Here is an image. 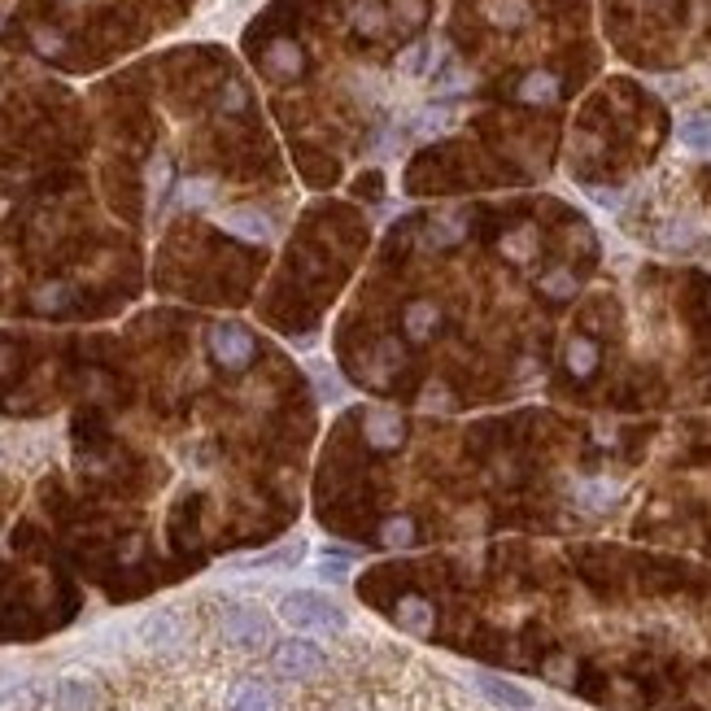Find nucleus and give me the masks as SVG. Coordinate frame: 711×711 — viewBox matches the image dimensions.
I'll return each instance as SVG.
<instances>
[{
  "instance_id": "f257e3e1",
  "label": "nucleus",
  "mask_w": 711,
  "mask_h": 711,
  "mask_svg": "<svg viewBox=\"0 0 711 711\" xmlns=\"http://www.w3.org/2000/svg\"><path fill=\"white\" fill-rule=\"evenodd\" d=\"M280 620L288 629L301 633H336L345 629V611L336 607L328 594H315V589H293V594L280 598Z\"/></svg>"
},
{
  "instance_id": "f03ea898",
  "label": "nucleus",
  "mask_w": 711,
  "mask_h": 711,
  "mask_svg": "<svg viewBox=\"0 0 711 711\" xmlns=\"http://www.w3.org/2000/svg\"><path fill=\"white\" fill-rule=\"evenodd\" d=\"M271 664L288 681H310V677H319L323 672L328 655H323V646H315L310 637H288V642H280L271 650Z\"/></svg>"
},
{
  "instance_id": "7ed1b4c3",
  "label": "nucleus",
  "mask_w": 711,
  "mask_h": 711,
  "mask_svg": "<svg viewBox=\"0 0 711 711\" xmlns=\"http://www.w3.org/2000/svg\"><path fill=\"white\" fill-rule=\"evenodd\" d=\"M223 637H227L232 646H240V650L267 646V637H271L267 611H258V607H232V611L223 616Z\"/></svg>"
},
{
  "instance_id": "20e7f679",
  "label": "nucleus",
  "mask_w": 711,
  "mask_h": 711,
  "mask_svg": "<svg viewBox=\"0 0 711 711\" xmlns=\"http://www.w3.org/2000/svg\"><path fill=\"white\" fill-rule=\"evenodd\" d=\"M210 349L223 367L240 371L253 358V336H249V328H240V323H219V328L210 332Z\"/></svg>"
},
{
  "instance_id": "39448f33",
  "label": "nucleus",
  "mask_w": 711,
  "mask_h": 711,
  "mask_svg": "<svg viewBox=\"0 0 711 711\" xmlns=\"http://www.w3.org/2000/svg\"><path fill=\"white\" fill-rule=\"evenodd\" d=\"M476 690L489 698V703H498L506 711H533V694L524 690V685L506 681V677H493V672H476Z\"/></svg>"
},
{
  "instance_id": "423d86ee",
  "label": "nucleus",
  "mask_w": 711,
  "mask_h": 711,
  "mask_svg": "<svg viewBox=\"0 0 711 711\" xmlns=\"http://www.w3.org/2000/svg\"><path fill=\"white\" fill-rule=\"evenodd\" d=\"M227 711H280V698L262 681H240L227 694Z\"/></svg>"
},
{
  "instance_id": "0eeeda50",
  "label": "nucleus",
  "mask_w": 711,
  "mask_h": 711,
  "mask_svg": "<svg viewBox=\"0 0 711 711\" xmlns=\"http://www.w3.org/2000/svg\"><path fill=\"white\" fill-rule=\"evenodd\" d=\"M223 227H227V232H236V236H245V240H267L271 236L267 214H258V210H227L223 214Z\"/></svg>"
},
{
  "instance_id": "6e6552de",
  "label": "nucleus",
  "mask_w": 711,
  "mask_h": 711,
  "mask_svg": "<svg viewBox=\"0 0 711 711\" xmlns=\"http://www.w3.org/2000/svg\"><path fill=\"white\" fill-rule=\"evenodd\" d=\"M367 441H376L380 450H393L402 441V424H397L393 411H371L367 415Z\"/></svg>"
},
{
  "instance_id": "1a4fd4ad",
  "label": "nucleus",
  "mask_w": 711,
  "mask_h": 711,
  "mask_svg": "<svg viewBox=\"0 0 711 711\" xmlns=\"http://www.w3.org/2000/svg\"><path fill=\"white\" fill-rule=\"evenodd\" d=\"M96 690L88 681H62L57 685V711H92Z\"/></svg>"
},
{
  "instance_id": "9d476101",
  "label": "nucleus",
  "mask_w": 711,
  "mask_h": 711,
  "mask_svg": "<svg viewBox=\"0 0 711 711\" xmlns=\"http://www.w3.org/2000/svg\"><path fill=\"white\" fill-rule=\"evenodd\" d=\"M397 620H402L411 633H428V629H432V607H428L424 598L411 594V598L397 602Z\"/></svg>"
},
{
  "instance_id": "9b49d317",
  "label": "nucleus",
  "mask_w": 711,
  "mask_h": 711,
  "mask_svg": "<svg viewBox=\"0 0 711 711\" xmlns=\"http://www.w3.org/2000/svg\"><path fill=\"white\" fill-rule=\"evenodd\" d=\"M144 642L158 646V650H166V646L179 642V629H175V616H171V611H162V616H153L149 624H144Z\"/></svg>"
},
{
  "instance_id": "f8f14e48",
  "label": "nucleus",
  "mask_w": 711,
  "mask_h": 711,
  "mask_svg": "<svg viewBox=\"0 0 711 711\" xmlns=\"http://www.w3.org/2000/svg\"><path fill=\"white\" fill-rule=\"evenodd\" d=\"M594 367H598V345L585 341V336H576V341L568 345V371L572 376H589Z\"/></svg>"
},
{
  "instance_id": "ddd939ff",
  "label": "nucleus",
  "mask_w": 711,
  "mask_h": 711,
  "mask_svg": "<svg viewBox=\"0 0 711 711\" xmlns=\"http://www.w3.org/2000/svg\"><path fill=\"white\" fill-rule=\"evenodd\" d=\"M441 310L432 306V301H415L411 310H406V336H428L432 328H437Z\"/></svg>"
},
{
  "instance_id": "4468645a",
  "label": "nucleus",
  "mask_w": 711,
  "mask_h": 711,
  "mask_svg": "<svg viewBox=\"0 0 711 711\" xmlns=\"http://www.w3.org/2000/svg\"><path fill=\"white\" fill-rule=\"evenodd\" d=\"M267 66L275 70V75H297V70H301V48H297V44H288V40L271 44Z\"/></svg>"
},
{
  "instance_id": "2eb2a0df",
  "label": "nucleus",
  "mask_w": 711,
  "mask_h": 711,
  "mask_svg": "<svg viewBox=\"0 0 711 711\" xmlns=\"http://www.w3.org/2000/svg\"><path fill=\"white\" fill-rule=\"evenodd\" d=\"M681 144L685 149H698V153H711V118H685Z\"/></svg>"
},
{
  "instance_id": "dca6fc26",
  "label": "nucleus",
  "mask_w": 711,
  "mask_h": 711,
  "mask_svg": "<svg viewBox=\"0 0 711 711\" xmlns=\"http://www.w3.org/2000/svg\"><path fill=\"white\" fill-rule=\"evenodd\" d=\"M297 554H301V546H284V550L262 554V559H249L245 568H288V563H297Z\"/></svg>"
},
{
  "instance_id": "f3484780",
  "label": "nucleus",
  "mask_w": 711,
  "mask_h": 711,
  "mask_svg": "<svg viewBox=\"0 0 711 711\" xmlns=\"http://www.w3.org/2000/svg\"><path fill=\"white\" fill-rule=\"evenodd\" d=\"M415 541V524L411 520H389L384 524V546H411Z\"/></svg>"
},
{
  "instance_id": "a211bd4d",
  "label": "nucleus",
  "mask_w": 711,
  "mask_h": 711,
  "mask_svg": "<svg viewBox=\"0 0 711 711\" xmlns=\"http://www.w3.org/2000/svg\"><path fill=\"white\" fill-rule=\"evenodd\" d=\"M166 184H171V162L158 158V162L149 166V192H153V201H158L162 192H166Z\"/></svg>"
},
{
  "instance_id": "6ab92c4d",
  "label": "nucleus",
  "mask_w": 711,
  "mask_h": 711,
  "mask_svg": "<svg viewBox=\"0 0 711 711\" xmlns=\"http://www.w3.org/2000/svg\"><path fill=\"white\" fill-rule=\"evenodd\" d=\"M576 493H581V498H585L589 506H594V511H598V506H607L611 498H616V489H611V485H581Z\"/></svg>"
},
{
  "instance_id": "aec40b11",
  "label": "nucleus",
  "mask_w": 711,
  "mask_h": 711,
  "mask_svg": "<svg viewBox=\"0 0 711 711\" xmlns=\"http://www.w3.org/2000/svg\"><path fill=\"white\" fill-rule=\"evenodd\" d=\"M524 96H533V101H546V96H554V79L550 75H533L524 83Z\"/></svg>"
},
{
  "instance_id": "412c9836",
  "label": "nucleus",
  "mask_w": 711,
  "mask_h": 711,
  "mask_svg": "<svg viewBox=\"0 0 711 711\" xmlns=\"http://www.w3.org/2000/svg\"><path fill=\"white\" fill-rule=\"evenodd\" d=\"M179 201H184V206H206V201H210V184H206V179L184 184V197H179Z\"/></svg>"
},
{
  "instance_id": "4be33fe9",
  "label": "nucleus",
  "mask_w": 711,
  "mask_h": 711,
  "mask_svg": "<svg viewBox=\"0 0 711 711\" xmlns=\"http://www.w3.org/2000/svg\"><path fill=\"white\" fill-rule=\"evenodd\" d=\"M572 275H550V280H546V293H572Z\"/></svg>"
},
{
  "instance_id": "5701e85b",
  "label": "nucleus",
  "mask_w": 711,
  "mask_h": 711,
  "mask_svg": "<svg viewBox=\"0 0 711 711\" xmlns=\"http://www.w3.org/2000/svg\"><path fill=\"white\" fill-rule=\"evenodd\" d=\"M245 105V92L240 88H227V96H223V110H240Z\"/></svg>"
},
{
  "instance_id": "b1692460",
  "label": "nucleus",
  "mask_w": 711,
  "mask_h": 711,
  "mask_svg": "<svg viewBox=\"0 0 711 711\" xmlns=\"http://www.w3.org/2000/svg\"><path fill=\"white\" fill-rule=\"evenodd\" d=\"M349 572V559H328L323 563V576H345Z\"/></svg>"
},
{
  "instance_id": "393cba45",
  "label": "nucleus",
  "mask_w": 711,
  "mask_h": 711,
  "mask_svg": "<svg viewBox=\"0 0 711 711\" xmlns=\"http://www.w3.org/2000/svg\"><path fill=\"white\" fill-rule=\"evenodd\" d=\"M424 62H428V44H419L415 53H411V62H402V66H411V70H424Z\"/></svg>"
}]
</instances>
